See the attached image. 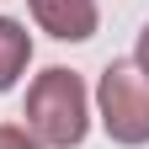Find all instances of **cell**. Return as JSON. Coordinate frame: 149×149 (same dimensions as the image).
Returning a JSON list of instances; mask_svg holds the SVG:
<instances>
[{"mask_svg":"<svg viewBox=\"0 0 149 149\" xmlns=\"http://www.w3.org/2000/svg\"><path fill=\"white\" fill-rule=\"evenodd\" d=\"M27 117L32 128L43 133L48 144H80L85 133V96H80V80L64 69H48L37 80L32 101H27Z\"/></svg>","mask_w":149,"mask_h":149,"instance_id":"cell-1","label":"cell"},{"mask_svg":"<svg viewBox=\"0 0 149 149\" xmlns=\"http://www.w3.org/2000/svg\"><path fill=\"white\" fill-rule=\"evenodd\" d=\"M101 107H107V133L123 144L149 139V74L133 64H112L101 80Z\"/></svg>","mask_w":149,"mask_h":149,"instance_id":"cell-2","label":"cell"},{"mask_svg":"<svg viewBox=\"0 0 149 149\" xmlns=\"http://www.w3.org/2000/svg\"><path fill=\"white\" fill-rule=\"evenodd\" d=\"M22 64H27V32L0 16V91L16 80V69H22Z\"/></svg>","mask_w":149,"mask_h":149,"instance_id":"cell-4","label":"cell"},{"mask_svg":"<svg viewBox=\"0 0 149 149\" xmlns=\"http://www.w3.org/2000/svg\"><path fill=\"white\" fill-rule=\"evenodd\" d=\"M32 11L53 27V37H91V0H32Z\"/></svg>","mask_w":149,"mask_h":149,"instance_id":"cell-3","label":"cell"},{"mask_svg":"<svg viewBox=\"0 0 149 149\" xmlns=\"http://www.w3.org/2000/svg\"><path fill=\"white\" fill-rule=\"evenodd\" d=\"M0 149H37V144H27V133H16V128H0Z\"/></svg>","mask_w":149,"mask_h":149,"instance_id":"cell-5","label":"cell"},{"mask_svg":"<svg viewBox=\"0 0 149 149\" xmlns=\"http://www.w3.org/2000/svg\"><path fill=\"white\" fill-rule=\"evenodd\" d=\"M139 64H144V74H149V27H144V37H139Z\"/></svg>","mask_w":149,"mask_h":149,"instance_id":"cell-6","label":"cell"}]
</instances>
